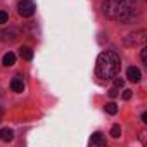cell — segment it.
Wrapping results in <instances>:
<instances>
[{"label":"cell","instance_id":"ba28073f","mask_svg":"<svg viewBox=\"0 0 147 147\" xmlns=\"http://www.w3.org/2000/svg\"><path fill=\"white\" fill-rule=\"evenodd\" d=\"M90 144H92V145H104V144H106V138H104V135H102L100 131H97V133L92 135Z\"/></svg>","mask_w":147,"mask_h":147},{"label":"cell","instance_id":"6da1fadb","mask_svg":"<svg viewBox=\"0 0 147 147\" xmlns=\"http://www.w3.org/2000/svg\"><path fill=\"white\" fill-rule=\"evenodd\" d=\"M102 12L109 19L126 23L138 14V4L137 0H106L102 4Z\"/></svg>","mask_w":147,"mask_h":147},{"label":"cell","instance_id":"9a60e30c","mask_svg":"<svg viewBox=\"0 0 147 147\" xmlns=\"http://www.w3.org/2000/svg\"><path fill=\"white\" fill-rule=\"evenodd\" d=\"M140 59H142V62H145V61H147V47H145V45H142V50H140Z\"/></svg>","mask_w":147,"mask_h":147},{"label":"cell","instance_id":"4fadbf2b","mask_svg":"<svg viewBox=\"0 0 147 147\" xmlns=\"http://www.w3.org/2000/svg\"><path fill=\"white\" fill-rule=\"evenodd\" d=\"M118 94H119V87H118V85H113V87L109 88V97L114 99V97H118Z\"/></svg>","mask_w":147,"mask_h":147},{"label":"cell","instance_id":"5bb4252c","mask_svg":"<svg viewBox=\"0 0 147 147\" xmlns=\"http://www.w3.org/2000/svg\"><path fill=\"white\" fill-rule=\"evenodd\" d=\"M9 21V14L5 11H0V24H5Z\"/></svg>","mask_w":147,"mask_h":147},{"label":"cell","instance_id":"2e32d148","mask_svg":"<svg viewBox=\"0 0 147 147\" xmlns=\"http://www.w3.org/2000/svg\"><path fill=\"white\" fill-rule=\"evenodd\" d=\"M131 95H133V92H131V90H123V95H121V97H123L125 100H130V99H131Z\"/></svg>","mask_w":147,"mask_h":147},{"label":"cell","instance_id":"ffe728a7","mask_svg":"<svg viewBox=\"0 0 147 147\" xmlns=\"http://www.w3.org/2000/svg\"><path fill=\"white\" fill-rule=\"evenodd\" d=\"M0 36H2V31H0Z\"/></svg>","mask_w":147,"mask_h":147},{"label":"cell","instance_id":"e0dca14e","mask_svg":"<svg viewBox=\"0 0 147 147\" xmlns=\"http://www.w3.org/2000/svg\"><path fill=\"white\" fill-rule=\"evenodd\" d=\"M114 78H116V76H114ZM114 85H118V87L121 88V87L125 85V80H123V78H116V80H114Z\"/></svg>","mask_w":147,"mask_h":147},{"label":"cell","instance_id":"3957f363","mask_svg":"<svg viewBox=\"0 0 147 147\" xmlns=\"http://www.w3.org/2000/svg\"><path fill=\"white\" fill-rule=\"evenodd\" d=\"M145 38H147V31L145 30H138L135 33H130L126 38H125V45L126 47H137V45H144L145 43Z\"/></svg>","mask_w":147,"mask_h":147},{"label":"cell","instance_id":"277c9868","mask_svg":"<svg viewBox=\"0 0 147 147\" xmlns=\"http://www.w3.org/2000/svg\"><path fill=\"white\" fill-rule=\"evenodd\" d=\"M35 4H33V0H23V2H19L18 5V12L21 18H31L35 14Z\"/></svg>","mask_w":147,"mask_h":147},{"label":"cell","instance_id":"7a4b0ae2","mask_svg":"<svg viewBox=\"0 0 147 147\" xmlns=\"http://www.w3.org/2000/svg\"><path fill=\"white\" fill-rule=\"evenodd\" d=\"M119 67H121L119 55H118L114 50H104V52H100L99 57H97L95 75H97L99 78H102V80H109V78L118 76Z\"/></svg>","mask_w":147,"mask_h":147},{"label":"cell","instance_id":"30bf717a","mask_svg":"<svg viewBox=\"0 0 147 147\" xmlns=\"http://www.w3.org/2000/svg\"><path fill=\"white\" fill-rule=\"evenodd\" d=\"M19 54H21V57H23L24 61H31V59H33V50H31L30 47H21V49H19Z\"/></svg>","mask_w":147,"mask_h":147},{"label":"cell","instance_id":"7c38bea8","mask_svg":"<svg viewBox=\"0 0 147 147\" xmlns=\"http://www.w3.org/2000/svg\"><path fill=\"white\" fill-rule=\"evenodd\" d=\"M119 135H121V126H119V125H114V126L111 128V137H113V138H118Z\"/></svg>","mask_w":147,"mask_h":147},{"label":"cell","instance_id":"5b68a950","mask_svg":"<svg viewBox=\"0 0 147 147\" xmlns=\"http://www.w3.org/2000/svg\"><path fill=\"white\" fill-rule=\"evenodd\" d=\"M126 78H128L130 82L137 83V82H140V78H142V73H140V69H138V67L130 66V67L126 69Z\"/></svg>","mask_w":147,"mask_h":147},{"label":"cell","instance_id":"9c48e42d","mask_svg":"<svg viewBox=\"0 0 147 147\" xmlns=\"http://www.w3.org/2000/svg\"><path fill=\"white\" fill-rule=\"evenodd\" d=\"M0 138H2L4 142H11L14 138V131L11 128H4L2 131H0Z\"/></svg>","mask_w":147,"mask_h":147},{"label":"cell","instance_id":"8992f818","mask_svg":"<svg viewBox=\"0 0 147 147\" xmlns=\"http://www.w3.org/2000/svg\"><path fill=\"white\" fill-rule=\"evenodd\" d=\"M11 88H12V92L21 94V92L24 90V82H23V78H19V76L12 78V82H11Z\"/></svg>","mask_w":147,"mask_h":147},{"label":"cell","instance_id":"52a82bcc","mask_svg":"<svg viewBox=\"0 0 147 147\" xmlns=\"http://www.w3.org/2000/svg\"><path fill=\"white\" fill-rule=\"evenodd\" d=\"M2 64H4L5 67L14 66V64H16V55H14L12 52H7V54L4 55V59H2Z\"/></svg>","mask_w":147,"mask_h":147},{"label":"cell","instance_id":"d6986e66","mask_svg":"<svg viewBox=\"0 0 147 147\" xmlns=\"http://www.w3.org/2000/svg\"><path fill=\"white\" fill-rule=\"evenodd\" d=\"M2 116H4V111H2V109H0V121H2Z\"/></svg>","mask_w":147,"mask_h":147},{"label":"cell","instance_id":"ac0fdd59","mask_svg":"<svg viewBox=\"0 0 147 147\" xmlns=\"http://www.w3.org/2000/svg\"><path fill=\"white\" fill-rule=\"evenodd\" d=\"M142 121H144V123H147V113H144V114H142Z\"/></svg>","mask_w":147,"mask_h":147},{"label":"cell","instance_id":"8fae6325","mask_svg":"<svg viewBox=\"0 0 147 147\" xmlns=\"http://www.w3.org/2000/svg\"><path fill=\"white\" fill-rule=\"evenodd\" d=\"M106 113H107V114H113V116H114V114L118 113V106H116L114 102H109V104H106Z\"/></svg>","mask_w":147,"mask_h":147}]
</instances>
